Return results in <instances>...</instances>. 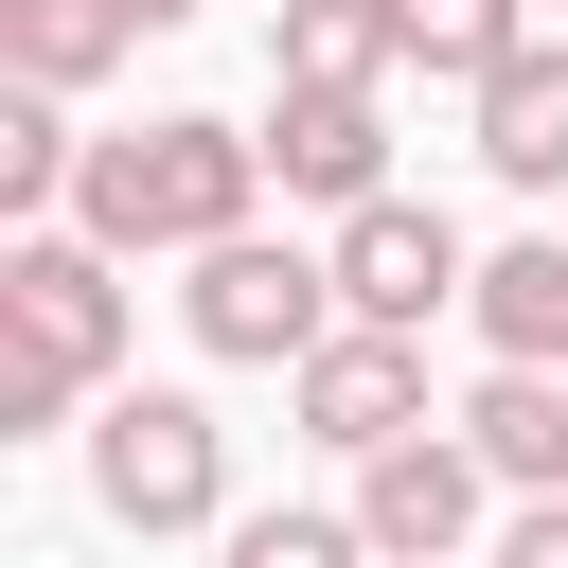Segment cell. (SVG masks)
Here are the masks:
<instances>
[{
  "mask_svg": "<svg viewBox=\"0 0 568 568\" xmlns=\"http://www.w3.org/2000/svg\"><path fill=\"white\" fill-rule=\"evenodd\" d=\"M248 195H266V142L248 124H213V106H160V124H124V142H89V178H71V231L124 266V248H248Z\"/></svg>",
  "mask_w": 568,
  "mask_h": 568,
  "instance_id": "obj_1",
  "label": "cell"
},
{
  "mask_svg": "<svg viewBox=\"0 0 568 568\" xmlns=\"http://www.w3.org/2000/svg\"><path fill=\"white\" fill-rule=\"evenodd\" d=\"M124 373V284L89 231H18L0 248V444H36L71 390Z\"/></svg>",
  "mask_w": 568,
  "mask_h": 568,
  "instance_id": "obj_2",
  "label": "cell"
},
{
  "mask_svg": "<svg viewBox=\"0 0 568 568\" xmlns=\"http://www.w3.org/2000/svg\"><path fill=\"white\" fill-rule=\"evenodd\" d=\"M89 497H106L124 532H213V515H231V426H213L195 390H106Z\"/></svg>",
  "mask_w": 568,
  "mask_h": 568,
  "instance_id": "obj_3",
  "label": "cell"
},
{
  "mask_svg": "<svg viewBox=\"0 0 568 568\" xmlns=\"http://www.w3.org/2000/svg\"><path fill=\"white\" fill-rule=\"evenodd\" d=\"M178 320H195V355H231V373H302L320 337H337V248H213L195 284H178Z\"/></svg>",
  "mask_w": 568,
  "mask_h": 568,
  "instance_id": "obj_4",
  "label": "cell"
},
{
  "mask_svg": "<svg viewBox=\"0 0 568 568\" xmlns=\"http://www.w3.org/2000/svg\"><path fill=\"white\" fill-rule=\"evenodd\" d=\"M444 302H479V266H462V231H444L426 195H373V213L337 231V320H373V337H426Z\"/></svg>",
  "mask_w": 568,
  "mask_h": 568,
  "instance_id": "obj_5",
  "label": "cell"
},
{
  "mask_svg": "<svg viewBox=\"0 0 568 568\" xmlns=\"http://www.w3.org/2000/svg\"><path fill=\"white\" fill-rule=\"evenodd\" d=\"M302 426L337 444V462H390V444H426V337H373V320H337L302 373Z\"/></svg>",
  "mask_w": 568,
  "mask_h": 568,
  "instance_id": "obj_6",
  "label": "cell"
},
{
  "mask_svg": "<svg viewBox=\"0 0 568 568\" xmlns=\"http://www.w3.org/2000/svg\"><path fill=\"white\" fill-rule=\"evenodd\" d=\"M355 532H373L390 568H444V550L479 532V444H462V426H426V444L355 462Z\"/></svg>",
  "mask_w": 568,
  "mask_h": 568,
  "instance_id": "obj_7",
  "label": "cell"
},
{
  "mask_svg": "<svg viewBox=\"0 0 568 568\" xmlns=\"http://www.w3.org/2000/svg\"><path fill=\"white\" fill-rule=\"evenodd\" d=\"M266 178H284V195H320V213L355 231V213L390 195V124H373V106H337V89H266Z\"/></svg>",
  "mask_w": 568,
  "mask_h": 568,
  "instance_id": "obj_8",
  "label": "cell"
},
{
  "mask_svg": "<svg viewBox=\"0 0 568 568\" xmlns=\"http://www.w3.org/2000/svg\"><path fill=\"white\" fill-rule=\"evenodd\" d=\"M390 53H408L390 0H284V18H266V89H337V106H373Z\"/></svg>",
  "mask_w": 568,
  "mask_h": 568,
  "instance_id": "obj_9",
  "label": "cell"
},
{
  "mask_svg": "<svg viewBox=\"0 0 568 568\" xmlns=\"http://www.w3.org/2000/svg\"><path fill=\"white\" fill-rule=\"evenodd\" d=\"M124 53H142L124 0H0V89H53V106H71V89H106Z\"/></svg>",
  "mask_w": 568,
  "mask_h": 568,
  "instance_id": "obj_10",
  "label": "cell"
},
{
  "mask_svg": "<svg viewBox=\"0 0 568 568\" xmlns=\"http://www.w3.org/2000/svg\"><path fill=\"white\" fill-rule=\"evenodd\" d=\"M462 444H479V479L568 497V373H479L462 390Z\"/></svg>",
  "mask_w": 568,
  "mask_h": 568,
  "instance_id": "obj_11",
  "label": "cell"
},
{
  "mask_svg": "<svg viewBox=\"0 0 568 568\" xmlns=\"http://www.w3.org/2000/svg\"><path fill=\"white\" fill-rule=\"evenodd\" d=\"M479 337H497V373H568V231L479 266Z\"/></svg>",
  "mask_w": 568,
  "mask_h": 568,
  "instance_id": "obj_12",
  "label": "cell"
},
{
  "mask_svg": "<svg viewBox=\"0 0 568 568\" xmlns=\"http://www.w3.org/2000/svg\"><path fill=\"white\" fill-rule=\"evenodd\" d=\"M479 160H497L515 195H550V178H568V53H515V71L479 89Z\"/></svg>",
  "mask_w": 568,
  "mask_h": 568,
  "instance_id": "obj_13",
  "label": "cell"
},
{
  "mask_svg": "<svg viewBox=\"0 0 568 568\" xmlns=\"http://www.w3.org/2000/svg\"><path fill=\"white\" fill-rule=\"evenodd\" d=\"M71 178H89V142H71V106H53V89H0V213L36 231V213H53Z\"/></svg>",
  "mask_w": 568,
  "mask_h": 568,
  "instance_id": "obj_14",
  "label": "cell"
},
{
  "mask_svg": "<svg viewBox=\"0 0 568 568\" xmlns=\"http://www.w3.org/2000/svg\"><path fill=\"white\" fill-rule=\"evenodd\" d=\"M390 36L426 53V71H462V89H497L532 36H515V0H390Z\"/></svg>",
  "mask_w": 568,
  "mask_h": 568,
  "instance_id": "obj_15",
  "label": "cell"
},
{
  "mask_svg": "<svg viewBox=\"0 0 568 568\" xmlns=\"http://www.w3.org/2000/svg\"><path fill=\"white\" fill-rule=\"evenodd\" d=\"M231 568H390L355 515H231Z\"/></svg>",
  "mask_w": 568,
  "mask_h": 568,
  "instance_id": "obj_16",
  "label": "cell"
},
{
  "mask_svg": "<svg viewBox=\"0 0 568 568\" xmlns=\"http://www.w3.org/2000/svg\"><path fill=\"white\" fill-rule=\"evenodd\" d=\"M497 568H568V497H515V532H497Z\"/></svg>",
  "mask_w": 568,
  "mask_h": 568,
  "instance_id": "obj_17",
  "label": "cell"
},
{
  "mask_svg": "<svg viewBox=\"0 0 568 568\" xmlns=\"http://www.w3.org/2000/svg\"><path fill=\"white\" fill-rule=\"evenodd\" d=\"M124 18H142V36H160V18H195V0H124Z\"/></svg>",
  "mask_w": 568,
  "mask_h": 568,
  "instance_id": "obj_18",
  "label": "cell"
},
{
  "mask_svg": "<svg viewBox=\"0 0 568 568\" xmlns=\"http://www.w3.org/2000/svg\"><path fill=\"white\" fill-rule=\"evenodd\" d=\"M266 18H284V0H266Z\"/></svg>",
  "mask_w": 568,
  "mask_h": 568,
  "instance_id": "obj_19",
  "label": "cell"
}]
</instances>
